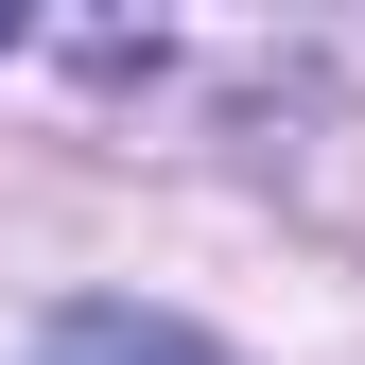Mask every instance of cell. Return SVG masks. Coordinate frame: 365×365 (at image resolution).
<instances>
[{"mask_svg":"<svg viewBox=\"0 0 365 365\" xmlns=\"http://www.w3.org/2000/svg\"><path fill=\"white\" fill-rule=\"evenodd\" d=\"M53 365H209V331H174V313H53Z\"/></svg>","mask_w":365,"mask_h":365,"instance_id":"6da1fadb","label":"cell"},{"mask_svg":"<svg viewBox=\"0 0 365 365\" xmlns=\"http://www.w3.org/2000/svg\"><path fill=\"white\" fill-rule=\"evenodd\" d=\"M0 35H18V0H0Z\"/></svg>","mask_w":365,"mask_h":365,"instance_id":"7a4b0ae2","label":"cell"}]
</instances>
